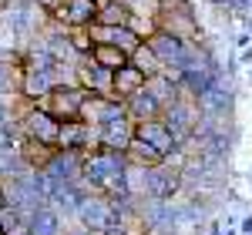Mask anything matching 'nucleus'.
Segmentation results:
<instances>
[{
    "mask_svg": "<svg viewBox=\"0 0 252 235\" xmlns=\"http://www.w3.org/2000/svg\"><path fill=\"white\" fill-rule=\"evenodd\" d=\"M74 222H78L81 229L101 235V232H108V229L118 225V208H115V202H111L108 195H88L84 202H81Z\"/></svg>",
    "mask_w": 252,
    "mask_h": 235,
    "instance_id": "20e7f679",
    "label": "nucleus"
},
{
    "mask_svg": "<svg viewBox=\"0 0 252 235\" xmlns=\"http://www.w3.org/2000/svg\"><path fill=\"white\" fill-rule=\"evenodd\" d=\"M20 74H24L20 64L0 60V98H20Z\"/></svg>",
    "mask_w": 252,
    "mask_h": 235,
    "instance_id": "4be33fe9",
    "label": "nucleus"
},
{
    "mask_svg": "<svg viewBox=\"0 0 252 235\" xmlns=\"http://www.w3.org/2000/svg\"><path fill=\"white\" fill-rule=\"evenodd\" d=\"M125 155H128V161L148 165V168H152V165H161V161H165V155H161L158 148H152L148 141H141V138H131V145H128V151H125Z\"/></svg>",
    "mask_w": 252,
    "mask_h": 235,
    "instance_id": "5701e85b",
    "label": "nucleus"
},
{
    "mask_svg": "<svg viewBox=\"0 0 252 235\" xmlns=\"http://www.w3.org/2000/svg\"><path fill=\"white\" fill-rule=\"evenodd\" d=\"M3 208H7V185L0 181V212H3Z\"/></svg>",
    "mask_w": 252,
    "mask_h": 235,
    "instance_id": "c85d7f7f",
    "label": "nucleus"
},
{
    "mask_svg": "<svg viewBox=\"0 0 252 235\" xmlns=\"http://www.w3.org/2000/svg\"><path fill=\"white\" fill-rule=\"evenodd\" d=\"M165 124H168V131L175 135V141L178 145H185L189 138L195 135V128H198V118H202V108H198V101L195 98H182L175 101V104H168L165 108Z\"/></svg>",
    "mask_w": 252,
    "mask_h": 235,
    "instance_id": "39448f33",
    "label": "nucleus"
},
{
    "mask_svg": "<svg viewBox=\"0 0 252 235\" xmlns=\"http://www.w3.org/2000/svg\"><path fill=\"white\" fill-rule=\"evenodd\" d=\"M40 3H44V7H47V10H51V7H54V3H58V0H40Z\"/></svg>",
    "mask_w": 252,
    "mask_h": 235,
    "instance_id": "473e14b6",
    "label": "nucleus"
},
{
    "mask_svg": "<svg viewBox=\"0 0 252 235\" xmlns=\"http://www.w3.org/2000/svg\"><path fill=\"white\" fill-rule=\"evenodd\" d=\"M7 101H14V98H0V108H3V104H7Z\"/></svg>",
    "mask_w": 252,
    "mask_h": 235,
    "instance_id": "72a5a7b5",
    "label": "nucleus"
},
{
    "mask_svg": "<svg viewBox=\"0 0 252 235\" xmlns=\"http://www.w3.org/2000/svg\"><path fill=\"white\" fill-rule=\"evenodd\" d=\"M125 195H131V198L148 195V165L128 161V168H125Z\"/></svg>",
    "mask_w": 252,
    "mask_h": 235,
    "instance_id": "412c9836",
    "label": "nucleus"
},
{
    "mask_svg": "<svg viewBox=\"0 0 252 235\" xmlns=\"http://www.w3.org/2000/svg\"><path fill=\"white\" fill-rule=\"evenodd\" d=\"M91 58H94L101 67H108V71H118L121 64H128V60H131L125 51H121V47H115V44H94Z\"/></svg>",
    "mask_w": 252,
    "mask_h": 235,
    "instance_id": "393cba45",
    "label": "nucleus"
},
{
    "mask_svg": "<svg viewBox=\"0 0 252 235\" xmlns=\"http://www.w3.org/2000/svg\"><path fill=\"white\" fill-rule=\"evenodd\" d=\"M51 24V10L40 0H3L0 3V34L14 44V51L24 54Z\"/></svg>",
    "mask_w": 252,
    "mask_h": 235,
    "instance_id": "f257e3e1",
    "label": "nucleus"
},
{
    "mask_svg": "<svg viewBox=\"0 0 252 235\" xmlns=\"http://www.w3.org/2000/svg\"><path fill=\"white\" fill-rule=\"evenodd\" d=\"M78 84L88 94H115V71L101 67L91 54L78 58Z\"/></svg>",
    "mask_w": 252,
    "mask_h": 235,
    "instance_id": "1a4fd4ad",
    "label": "nucleus"
},
{
    "mask_svg": "<svg viewBox=\"0 0 252 235\" xmlns=\"http://www.w3.org/2000/svg\"><path fill=\"white\" fill-rule=\"evenodd\" d=\"M145 40H148V47H152V51L158 54L161 67H165L172 78H178V74L189 67V60H192V54H195V44H192V40L175 37V34L161 30V27H158L152 37H145Z\"/></svg>",
    "mask_w": 252,
    "mask_h": 235,
    "instance_id": "7ed1b4c3",
    "label": "nucleus"
},
{
    "mask_svg": "<svg viewBox=\"0 0 252 235\" xmlns=\"http://www.w3.org/2000/svg\"><path fill=\"white\" fill-rule=\"evenodd\" d=\"M121 115H128V111H125V101L115 98V94H88L84 108H81V118L94 128H101V124H108Z\"/></svg>",
    "mask_w": 252,
    "mask_h": 235,
    "instance_id": "ddd939ff",
    "label": "nucleus"
},
{
    "mask_svg": "<svg viewBox=\"0 0 252 235\" xmlns=\"http://www.w3.org/2000/svg\"><path fill=\"white\" fill-rule=\"evenodd\" d=\"M27 232L31 235H64L67 232V218L61 215L54 205H40L37 212L27 218Z\"/></svg>",
    "mask_w": 252,
    "mask_h": 235,
    "instance_id": "f3484780",
    "label": "nucleus"
},
{
    "mask_svg": "<svg viewBox=\"0 0 252 235\" xmlns=\"http://www.w3.org/2000/svg\"><path fill=\"white\" fill-rule=\"evenodd\" d=\"M44 172L54 181H61V185H74L81 178V172H84V151H78V148H54V155L44 165Z\"/></svg>",
    "mask_w": 252,
    "mask_h": 235,
    "instance_id": "9d476101",
    "label": "nucleus"
},
{
    "mask_svg": "<svg viewBox=\"0 0 252 235\" xmlns=\"http://www.w3.org/2000/svg\"><path fill=\"white\" fill-rule=\"evenodd\" d=\"M125 168H128V155L125 151L91 148V151H84V172H81V178L88 181V188L94 195L118 198V195H125Z\"/></svg>",
    "mask_w": 252,
    "mask_h": 235,
    "instance_id": "f03ea898",
    "label": "nucleus"
},
{
    "mask_svg": "<svg viewBox=\"0 0 252 235\" xmlns=\"http://www.w3.org/2000/svg\"><path fill=\"white\" fill-rule=\"evenodd\" d=\"M64 235H94V232H88V229H81V225H74V229H67Z\"/></svg>",
    "mask_w": 252,
    "mask_h": 235,
    "instance_id": "c756f323",
    "label": "nucleus"
},
{
    "mask_svg": "<svg viewBox=\"0 0 252 235\" xmlns=\"http://www.w3.org/2000/svg\"><path fill=\"white\" fill-rule=\"evenodd\" d=\"M131 64H135L145 78H155V74H161V71H165V67H161V60H158V54L148 47V40H141V47L131 54Z\"/></svg>",
    "mask_w": 252,
    "mask_h": 235,
    "instance_id": "b1692460",
    "label": "nucleus"
},
{
    "mask_svg": "<svg viewBox=\"0 0 252 235\" xmlns=\"http://www.w3.org/2000/svg\"><path fill=\"white\" fill-rule=\"evenodd\" d=\"M155 20H158L161 30H168V34H175V37L192 40V44L202 40V34H198V17H195L192 3H189V7H172V10H158Z\"/></svg>",
    "mask_w": 252,
    "mask_h": 235,
    "instance_id": "0eeeda50",
    "label": "nucleus"
},
{
    "mask_svg": "<svg viewBox=\"0 0 252 235\" xmlns=\"http://www.w3.org/2000/svg\"><path fill=\"white\" fill-rule=\"evenodd\" d=\"M97 14L94 0H58L51 7V20L64 24V27H91Z\"/></svg>",
    "mask_w": 252,
    "mask_h": 235,
    "instance_id": "f8f14e48",
    "label": "nucleus"
},
{
    "mask_svg": "<svg viewBox=\"0 0 252 235\" xmlns=\"http://www.w3.org/2000/svg\"><path fill=\"white\" fill-rule=\"evenodd\" d=\"M138 88H145V74L138 71L135 64L128 60V64H121L115 71V98H128V94H135Z\"/></svg>",
    "mask_w": 252,
    "mask_h": 235,
    "instance_id": "aec40b11",
    "label": "nucleus"
},
{
    "mask_svg": "<svg viewBox=\"0 0 252 235\" xmlns=\"http://www.w3.org/2000/svg\"><path fill=\"white\" fill-rule=\"evenodd\" d=\"M209 235H222V225L219 222H209Z\"/></svg>",
    "mask_w": 252,
    "mask_h": 235,
    "instance_id": "2f4dec72",
    "label": "nucleus"
},
{
    "mask_svg": "<svg viewBox=\"0 0 252 235\" xmlns=\"http://www.w3.org/2000/svg\"><path fill=\"white\" fill-rule=\"evenodd\" d=\"M125 7L131 14H145V17H158L161 10V0H125Z\"/></svg>",
    "mask_w": 252,
    "mask_h": 235,
    "instance_id": "a878e982",
    "label": "nucleus"
},
{
    "mask_svg": "<svg viewBox=\"0 0 252 235\" xmlns=\"http://www.w3.org/2000/svg\"><path fill=\"white\" fill-rule=\"evenodd\" d=\"M145 88L155 94V101L161 108H168V104H175V101L182 98V84H178V78H172L168 71H161L155 78H145Z\"/></svg>",
    "mask_w": 252,
    "mask_h": 235,
    "instance_id": "6ab92c4d",
    "label": "nucleus"
},
{
    "mask_svg": "<svg viewBox=\"0 0 252 235\" xmlns=\"http://www.w3.org/2000/svg\"><path fill=\"white\" fill-rule=\"evenodd\" d=\"M84 98H88V91H84L81 84H58V88H54L47 98H40L37 104H40V108H47L54 118L67 121V118H81Z\"/></svg>",
    "mask_w": 252,
    "mask_h": 235,
    "instance_id": "423d86ee",
    "label": "nucleus"
},
{
    "mask_svg": "<svg viewBox=\"0 0 252 235\" xmlns=\"http://www.w3.org/2000/svg\"><path fill=\"white\" fill-rule=\"evenodd\" d=\"M239 232H242V235H252V212L242 218V222H239Z\"/></svg>",
    "mask_w": 252,
    "mask_h": 235,
    "instance_id": "cd10ccee",
    "label": "nucleus"
},
{
    "mask_svg": "<svg viewBox=\"0 0 252 235\" xmlns=\"http://www.w3.org/2000/svg\"><path fill=\"white\" fill-rule=\"evenodd\" d=\"M131 138H135V121H131L128 115H121V118H115V121H108V124L97 128V148L128 151Z\"/></svg>",
    "mask_w": 252,
    "mask_h": 235,
    "instance_id": "4468645a",
    "label": "nucleus"
},
{
    "mask_svg": "<svg viewBox=\"0 0 252 235\" xmlns=\"http://www.w3.org/2000/svg\"><path fill=\"white\" fill-rule=\"evenodd\" d=\"M24 67V64H20ZM58 88V74L54 71H37V67H24V74H20V98L27 101H40L47 98L51 91Z\"/></svg>",
    "mask_w": 252,
    "mask_h": 235,
    "instance_id": "dca6fc26",
    "label": "nucleus"
},
{
    "mask_svg": "<svg viewBox=\"0 0 252 235\" xmlns=\"http://www.w3.org/2000/svg\"><path fill=\"white\" fill-rule=\"evenodd\" d=\"M198 108H202V115H219V118H232V108H235V91L225 84V78L219 74V78L198 94Z\"/></svg>",
    "mask_w": 252,
    "mask_h": 235,
    "instance_id": "9b49d317",
    "label": "nucleus"
},
{
    "mask_svg": "<svg viewBox=\"0 0 252 235\" xmlns=\"http://www.w3.org/2000/svg\"><path fill=\"white\" fill-rule=\"evenodd\" d=\"M125 111H128L131 121H152V118L165 115V108L155 101V94H152L148 88H138L135 94H128V98H125Z\"/></svg>",
    "mask_w": 252,
    "mask_h": 235,
    "instance_id": "a211bd4d",
    "label": "nucleus"
},
{
    "mask_svg": "<svg viewBox=\"0 0 252 235\" xmlns=\"http://www.w3.org/2000/svg\"><path fill=\"white\" fill-rule=\"evenodd\" d=\"M182 192H185L182 168H175L168 161L148 168V198H178Z\"/></svg>",
    "mask_w": 252,
    "mask_h": 235,
    "instance_id": "6e6552de",
    "label": "nucleus"
},
{
    "mask_svg": "<svg viewBox=\"0 0 252 235\" xmlns=\"http://www.w3.org/2000/svg\"><path fill=\"white\" fill-rule=\"evenodd\" d=\"M101 235H131V232H125L121 225H115V229H108V232H101Z\"/></svg>",
    "mask_w": 252,
    "mask_h": 235,
    "instance_id": "7c9ffc66",
    "label": "nucleus"
},
{
    "mask_svg": "<svg viewBox=\"0 0 252 235\" xmlns=\"http://www.w3.org/2000/svg\"><path fill=\"white\" fill-rule=\"evenodd\" d=\"M0 3H3V0H0Z\"/></svg>",
    "mask_w": 252,
    "mask_h": 235,
    "instance_id": "f704fd0d",
    "label": "nucleus"
},
{
    "mask_svg": "<svg viewBox=\"0 0 252 235\" xmlns=\"http://www.w3.org/2000/svg\"><path fill=\"white\" fill-rule=\"evenodd\" d=\"M135 138H141V141H148L152 148H158L161 155L168 158L178 148V141H175V135L168 131V124H165V118H152V121H135Z\"/></svg>",
    "mask_w": 252,
    "mask_h": 235,
    "instance_id": "2eb2a0df",
    "label": "nucleus"
},
{
    "mask_svg": "<svg viewBox=\"0 0 252 235\" xmlns=\"http://www.w3.org/2000/svg\"><path fill=\"white\" fill-rule=\"evenodd\" d=\"M0 60H10V64H20V54L14 51V44L0 34Z\"/></svg>",
    "mask_w": 252,
    "mask_h": 235,
    "instance_id": "bb28decb",
    "label": "nucleus"
}]
</instances>
